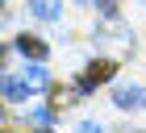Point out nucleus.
I'll use <instances>...</instances> for the list:
<instances>
[{"instance_id":"f257e3e1","label":"nucleus","mask_w":146,"mask_h":133,"mask_svg":"<svg viewBox=\"0 0 146 133\" xmlns=\"http://www.w3.org/2000/svg\"><path fill=\"white\" fill-rule=\"evenodd\" d=\"M113 71H117V63H92L84 75H79V92H92L96 83H104V79H113Z\"/></svg>"},{"instance_id":"f03ea898","label":"nucleus","mask_w":146,"mask_h":133,"mask_svg":"<svg viewBox=\"0 0 146 133\" xmlns=\"http://www.w3.org/2000/svg\"><path fill=\"white\" fill-rule=\"evenodd\" d=\"M29 9H34L42 21H54L58 13H63V0H29Z\"/></svg>"},{"instance_id":"7ed1b4c3","label":"nucleus","mask_w":146,"mask_h":133,"mask_svg":"<svg viewBox=\"0 0 146 133\" xmlns=\"http://www.w3.org/2000/svg\"><path fill=\"white\" fill-rule=\"evenodd\" d=\"M17 50H21L25 58H46V42H38V38H17Z\"/></svg>"},{"instance_id":"20e7f679","label":"nucleus","mask_w":146,"mask_h":133,"mask_svg":"<svg viewBox=\"0 0 146 133\" xmlns=\"http://www.w3.org/2000/svg\"><path fill=\"white\" fill-rule=\"evenodd\" d=\"M25 83H29V88H46V66H42V58L25 63Z\"/></svg>"},{"instance_id":"39448f33","label":"nucleus","mask_w":146,"mask_h":133,"mask_svg":"<svg viewBox=\"0 0 146 133\" xmlns=\"http://www.w3.org/2000/svg\"><path fill=\"white\" fill-rule=\"evenodd\" d=\"M117 108H138V104H142V92L138 88H117Z\"/></svg>"},{"instance_id":"423d86ee","label":"nucleus","mask_w":146,"mask_h":133,"mask_svg":"<svg viewBox=\"0 0 146 133\" xmlns=\"http://www.w3.org/2000/svg\"><path fill=\"white\" fill-rule=\"evenodd\" d=\"M4 96L17 104V100H25V96H29V83H25V79H4Z\"/></svg>"},{"instance_id":"0eeeda50","label":"nucleus","mask_w":146,"mask_h":133,"mask_svg":"<svg viewBox=\"0 0 146 133\" xmlns=\"http://www.w3.org/2000/svg\"><path fill=\"white\" fill-rule=\"evenodd\" d=\"M34 125H42V129H50V108H34Z\"/></svg>"},{"instance_id":"6e6552de","label":"nucleus","mask_w":146,"mask_h":133,"mask_svg":"<svg viewBox=\"0 0 146 133\" xmlns=\"http://www.w3.org/2000/svg\"><path fill=\"white\" fill-rule=\"evenodd\" d=\"M75 133H104V125H100V121H84Z\"/></svg>"},{"instance_id":"1a4fd4ad","label":"nucleus","mask_w":146,"mask_h":133,"mask_svg":"<svg viewBox=\"0 0 146 133\" xmlns=\"http://www.w3.org/2000/svg\"><path fill=\"white\" fill-rule=\"evenodd\" d=\"M42 133H50V129H42Z\"/></svg>"}]
</instances>
